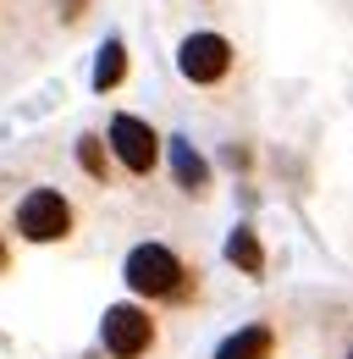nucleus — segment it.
I'll list each match as a JSON object with an SVG mask.
<instances>
[{
  "instance_id": "obj_1",
  "label": "nucleus",
  "mask_w": 353,
  "mask_h": 359,
  "mask_svg": "<svg viewBox=\"0 0 353 359\" xmlns=\"http://www.w3.org/2000/svg\"><path fill=\"white\" fill-rule=\"evenodd\" d=\"M122 276H127V287L138 293V299H188L193 293V271L176 260L166 243H138L127 255V266H122Z\"/></svg>"
},
{
  "instance_id": "obj_2",
  "label": "nucleus",
  "mask_w": 353,
  "mask_h": 359,
  "mask_svg": "<svg viewBox=\"0 0 353 359\" xmlns=\"http://www.w3.org/2000/svg\"><path fill=\"white\" fill-rule=\"evenodd\" d=\"M17 232L28 243H61L72 232V205L55 194V188H34L22 205H17Z\"/></svg>"
},
{
  "instance_id": "obj_3",
  "label": "nucleus",
  "mask_w": 353,
  "mask_h": 359,
  "mask_svg": "<svg viewBox=\"0 0 353 359\" xmlns=\"http://www.w3.org/2000/svg\"><path fill=\"white\" fill-rule=\"evenodd\" d=\"M99 337H105V348L116 359H138V354H149V343H155V320L138 304H111L105 320H99Z\"/></svg>"
},
{
  "instance_id": "obj_4",
  "label": "nucleus",
  "mask_w": 353,
  "mask_h": 359,
  "mask_svg": "<svg viewBox=\"0 0 353 359\" xmlns=\"http://www.w3.org/2000/svg\"><path fill=\"white\" fill-rule=\"evenodd\" d=\"M105 144H111V155H116L127 172H138V177L155 172V161H160V138H155V128H149L144 116H127V111L111 116V138H105Z\"/></svg>"
},
{
  "instance_id": "obj_5",
  "label": "nucleus",
  "mask_w": 353,
  "mask_h": 359,
  "mask_svg": "<svg viewBox=\"0 0 353 359\" xmlns=\"http://www.w3.org/2000/svg\"><path fill=\"white\" fill-rule=\"evenodd\" d=\"M176 72L188 83H221L232 72V45L221 34H188L182 50H176Z\"/></svg>"
},
{
  "instance_id": "obj_6",
  "label": "nucleus",
  "mask_w": 353,
  "mask_h": 359,
  "mask_svg": "<svg viewBox=\"0 0 353 359\" xmlns=\"http://www.w3.org/2000/svg\"><path fill=\"white\" fill-rule=\"evenodd\" d=\"M270 354H276V332H270L265 320L243 326V332H232V337L216 348V359H270Z\"/></svg>"
},
{
  "instance_id": "obj_7",
  "label": "nucleus",
  "mask_w": 353,
  "mask_h": 359,
  "mask_svg": "<svg viewBox=\"0 0 353 359\" xmlns=\"http://www.w3.org/2000/svg\"><path fill=\"white\" fill-rule=\"evenodd\" d=\"M172 172L188 194H205V188H210V166H205V155H199L188 138H172Z\"/></svg>"
},
{
  "instance_id": "obj_8",
  "label": "nucleus",
  "mask_w": 353,
  "mask_h": 359,
  "mask_svg": "<svg viewBox=\"0 0 353 359\" xmlns=\"http://www.w3.org/2000/svg\"><path fill=\"white\" fill-rule=\"evenodd\" d=\"M226 260L243 271V276H260V271H265V249H260V238H254V226H232V238H226Z\"/></svg>"
},
{
  "instance_id": "obj_9",
  "label": "nucleus",
  "mask_w": 353,
  "mask_h": 359,
  "mask_svg": "<svg viewBox=\"0 0 353 359\" xmlns=\"http://www.w3.org/2000/svg\"><path fill=\"white\" fill-rule=\"evenodd\" d=\"M122 78H127V45L122 39H105L99 55H94V89L105 94V89H116Z\"/></svg>"
},
{
  "instance_id": "obj_10",
  "label": "nucleus",
  "mask_w": 353,
  "mask_h": 359,
  "mask_svg": "<svg viewBox=\"0 0 353 359\" xmlns=\"http://www.w3.org/2000/svg\"><path fill=\"white\" fill-rule=\"evenodd\" d=\"M78 166H83L94 182H111V149H105V138H99V133L78 138Z\"/></svg>"
},
{
  "instance_id": "obj_11",
  "label": "nucleus",
  "mask_w": 353,
  "mask_h": 359,
  "mask_svg": "<svg viewBox=\"0 0 353 359\" xmlns=\"http://www.w3.org/2000/svg\"><path fill=\"white\" fill-rule=\"evenodd\" d=\"M61 17H67V22H72V17H83V0H67V11H61Z\"/></svg>"
},
{
  "instance_id": "obj_12",
  "label": "nucleus",
  "mask_w": 353,
  "mask_h": 359,
  "mask_svg": "<svg viewBox=\"0 0 353 359\" xmlns=\"http://www.w3.org/2000/svg\"><path fill=\"white\" fill-rule=\"evenodd\" d=\"M6 266H11V255H6V238H0V271H6Z\"/></svg>"
},
{
  "instance_id": "obj_13",
  "label": "nucleus",
  "mask_w": 353,
  "mask_h": 359,
  "mask_svg": "<svg viewBox=\"0 0 353 359\" xmlns=\"http://www.w3.org/2000/svg\"><path fill=\"white\" fill-rule=\"evenodd\" d=\"M348 359H353V348H348Z\"/></svg>"
}]
</instances>
